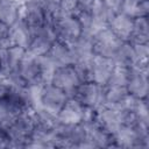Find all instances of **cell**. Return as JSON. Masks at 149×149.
Segmentation results:
<instances>
[{
	"label": "cell",
	"mask_w": 149,
	"mask_h": 149,
	"mask_svg": "<svg viewBox=\"0 0 149 149\" xmlns=\"http://www.w3.org/2000/svg\"><path fill=\"white\" fill-rule=\"evenodd\" d=\"M94 1L95 0H77L76 9H74L73 14H76V13H87V14H91V10L93 8Z\"/></svg>",
	"instance_id": "484cf974"
},
{
	"label": "cell",
	"mask_w": 149,
	"mask_h": 149,
	"mask_svg": "<svg viewBox=\"0 0 149 149\" xmlns=\"http://www.w3.org/2000/svg\"><path fill=\"white\" fill-rule=\"evenodd\" d=\"M26 55V49L16 45L0 47V72L2 76H12L17 72L19 65Z\"/></svg>",
	"instance_id": "30bf717a"
},
{
	"label": "cell",
	"mask_w": 149,
	"mask_h": 149,
	"mask_svg": "<svg viewBox=\"0 0 149 149\" xmlns=\"http://www.w3.org/2000/svg\"><path fill=\"white\" fill-rule=\"evenodd\" d=\"M128 97L126 86H104V106L119 109Z\"/></svg>",
	"instance_id": "ac0fdd59"
},
{
	"label": "cell",
	"mask_w": 149,
	"mask_h": 149,
	"mask_svg": "<svg viewBox=\"0 0 149 149\" xmlns=\"http://www.w3.org/2000/svg\"><path fill=\"white\" fill-rule=\"evenodd\" d=\"M135 51V64L133 66L149 70V44H133Z\"/></svg>",
	"instance_id": "603a6c76"
},
{
	"label": "cell",
	"mask_w": 149,
	"mask_h": 149,
	"mask_svg": "<svg viewBox=\"0 0 149 149\" xmlns=\"http://www.w3.org/2000/svg\"><path fill=\"white\" fill-rule=\"evenodd\" d=\"M127 76H128V69L127 68L115 65L109 79L107 80V83L105 85L106 86H126Z\"/></svg>",
	"instance_id": "cb8c5ba5"
},
{
	"label": "cell",
	"mask_w": 149,
	"mask_h": 149,
	"mask_svg": "<svg viewBox=\"0 0 149 149\" xmlns=\"http://www.w3.org/2000/svg\"><path fill=\"white\" fill-rule=\"evenodd\" d=\"M114 13H119L121 9V3L122 0H102Z\"/></svg>",
	"instance_id": "f546056e"
},
{
	"label": "cell",
	"mask_w": 149,
	"mask_h": 149,
	"mask_svg": "<svg viewBox=\"0 0 149 149\" xmlns=\"http://www.w3.org/2000/svg\"><path fill=\"white\" fill-rule=\"evenodd\" d=\"M56 40L70 44L81 35V28L74 15H62L52 27Z\"/></svg>",
	"instance_id": "52a82bcc"
},
{
	"label": "cell",
	"mask_w": 149,
	"mask_h": 149,
	"mask_svg": "<svg viewBox=\"0 0 149 149\" xmlns=\"http://www.w3.org/2000/svg\"><path fill=\"white\" fill-rule=\"evenodd\" d=\"M50 83L62 88L69 95V98H71L73 95L74 90L81 81L77 74L73 64H69V65L55 68Z\"/></svg>",
	"instance_id": "8992f818"
},
{
	"label": "cell",
	"mask_w": 149,
	"mask_h": 149,
	"mask_svg": "<svg viewBox=\"0 0 149 149\" xmlns=\"http://www.w3.org/2000/svg\"><path fill=\"white\" fill-rule=\"evenodd\" d=\"M121 42L122 41L118 38L108 27L101 28L92 35L93 55L108 57L113 59V56L116 52Z\"/></svg>",
	"instance_id": "5b68a950"
},
{
	"label": "cell",
	"mask_w": 149,
	"mask_h": 149,
	"mask_svg": "<svg viewBox=\"0 0 149 149\" xmlns=\"http://www.w3.org/2000/svg\"><path fill=\"white\" fill-rule=\"evenodd\" d=\"M23 0H0V21L10 26L19 19Z\"/></svg>",
	"instance_id": "44dd1931"
},
{
	"label": "cell",
	"mask_w": 149,
	"mask_h": 149,
	"mask_svg": "<svg viewBox=\"0 0 149 149\" xmlns=\"http://www.w3.org/2000/svg\"><path fill=\"white\" fill-rule=\"evenodd\" d=\"M69 48L73 57V63L81 59H88L93 56L92 36L81 34L78 38L69 44Z\"/></svg>",
	"instance_id": "e0dca14e"
},
{
	"label": "cell",
	"mask_w": 149,
	"mask_h": 149,
	"mask_svg": "<svg viewBox=\"0 0 149 149\" xmlns=\"http://www.w3.org/2000/svg\"><path fill=\"white\" fill-rule=\"evenodd\" d=\"M148 74L149 70L140 69L136 66L128 68L126 90L129 95L135 98H148Z\"/></svg>",
	"instance_id": "9c48e42d"
},
{
	"label": "cell",
	"mask_w": 149,
	"mask_h": 149,
	"mask_svg": "<svg viewBox=\"0 0 149 149\" xmlns=\"http://www.w3.org/2000/svg\"><path fill=\"white\" fill-rule=\"evenodd\" d=\"M132 44H149V20L148 16L134 17L133 30L129 37Z\"/></svg>",
	"instance_id": "ffe728a7"
},
{
	"label": "cell",
	"mask_w": 149,
	"mask_h": 149,
	"mask_svg": "<svg viewBox=\"0 0 149 149\" xmlns=\"http://www.w3.org/2000/svg\"><path fill=\"white\" fill-rule=\"evenodd\" d=\"M55 40L56 36L50 27L44 26L35 31H31V37L26 49V54L30 56H43L47 54Z\"/></svg>",
	"instance_id": "ba28073f"
},
{
	"label": "cell",
	"mask_w": 149,
	"mask_h": 149,
	"mask_svg": "<svg viewBox=\"0 0 149 149\" xmlns=\"http://www.w3.org/2000/svg\"><path fill=\"white\" fill-rule=\"evenodd\" d=\"M71 98H74L83 106L98 109L104 106V86L92 80L83 81L77 86Z\"/></svg>",
	"instance_id": "277c9868"
},
{
	"label": "cell",
	"mask_w": 149,
	"mask_h": 149,
	"mask_svg": "<svg viewBox=\"0 0 149 149\" xmlns=\"http://www.w3.org/2000/svg\"><path fill=\"white\" fill-rule=\"evenodd\" d=\"M77 0H59L58 5L64 15H73Z\"/></svg>",
	"instance_id": "4316f807"
},
{
	"label": "cell",
	"mask_w": 149,
	"mask_h": 149,
	"mask_svg": "<svg viewBox=\"0 0 149 149\" xmlns=\"http://www.w3.org/2000/svg\"><path fill=\"white\" fill-rule=\"evenodd\" d=\"M30 37H31L30 29L19 17L15 22H13L8 27L7 37L0 47L1 48H7V47L16 45V47H21V48L27 49V47L29 44V41H30Z\"/></svg>",
	"instance_id": "8fae6325"
},
{
	"label": "cell",
	"mask_w": 149,
	"mask_h": 149,
	"mask_svg": "<svg viewBox=\"0 0 149 149\" xmlns=\"http://www.w3.org/2000/svg\"><path fill=\"white\" fill-rule=\"evenodd\" d=\"M94 121L107 133L115 134L116 130L121 127L120 113L115 108L111 107H100L95 111Z\"/></svg>",
	"instance_id": "4fadbf2b"
},
{
	"label": "cell",
	"mask_w": 149,
	"mask_h": 149,
	"mask_svg": "<svg viewBox=\"0 0 149 149\" xmlns=\"http://www.w3.org/2000/svg\"><path fill=\"white\" fill-rule=\"evenodd\" d=\"M114 68L115 63L112 58L93 55L91 57V80L104 86L109 79Z\"/></svg>",
	"instance_id": "7c38bea8"
},
{
	"label": "cell",
	"mask_w": 149,
	"mask_h": 149,
	"mask_svg": "<svg viewBox=\"0 0 149 149\" xmlns=\"http://www.w3.org/2000/svg\"><path fill=\"white\" fill-rule=\"evenodd\" d=\"M8 27H9V26H7L6 23H3V22L0 21V45L5 42V40H6V37H7Z\"/></svg>",
	"instance_id": "4dcf8cb0"
},
{
	"label": "cell",
	"mask_w": 149,
	"mask_h": 149,
	"mask_svg": "<svg viewBox=\"0 0 149 149\" xmlns=\"http://www.w3.org/2000/svg\"><path fill=\"white\" fill-rule=\"evenodd\" d=\"M0 148H10V139L7 129L2 126H0Z\"/></svg>",
	"instance_id": "f1b7e54d"
},
{
	"label": "cell",
	"mask_w": 149,
	"mask_h": 149,
	"mask_svg": "<svg viewBox=\"0 0 149 149\" xmlns=\"http://www.w3.org/2000/svg\"><path fill=\"white\" fill-rule=\"evenodd\" d=\"M51 1H56V2H58V1H59V0H51Z\"/></svg>",
	"instance_id": "1f68e13d"
},
{
	"label": "cell",
	"mask_w": 149,
	"mask_h": 149,
	"mask_svg": "<svg viewBox=\"0 0 149 149\" xmlns=\"http://www.w3.org/2000/svg\"><path fill=\"white\" fill-rule=\"evenodd\" d=\"M33 109L16 115L6 127L10 139V148H28L34 128L31 115Z\"/></svg>",
	"instance_id": "7a4b0ae2"
},
{
	"label": "cell",
	"mask_w": 149,
	"mask_h": 149,
	"mask_svg": "<svg viewBox=\"0 0 149 149\" xmlns=\"http://www.w3.org/2000/svg\"><path fill=\"white\" fill-rule=\"evenodd\" d=\"M83 113H84V106L74 98H69L61 108V111L58 112L57 118L61 122L78 123L81 122Z\"/></svg>",
	"instance_id": "2e32d148"
},
{
	"label": "cell",
	"mask_w": 149,
	"mask_h": 149,
	"mask_svg": "<svg viewBox=\"0 0 149 149\" xmlns=\"http://www.w3.org/2000/svg\"><path fill=\"white\" fill-rule=\"evenodd\" d=\"M115 15V13L102 1V0H95L93 8L91 10V16L95 27V30L98 31L101 28L108 27L111 20L113 19V16Z\"/></svg>",
	"instance_id": "d6986e66"
},
{
	"label": "cell",
	"mask_w": 149,
	"mask_h": 149,
	"mask_svg": "<svg viewBox=\"0 0 149 149\" xmlns=\"http://www.w3.org/2000/svg\"><path fill=\"white\" fill-rule=\"evenodd\" d=\"M133 23L134 17L126 15L123 13H115V15L108 24V28L121 41H129L133 30Z\"/></svg>",
	"instance_id": "9a60e30c"
},
{
	"label": "cell",
	"mask_w": 149,
	"mask_h": 149,
	"mask_svg": "<svg viewBox=\"0 0 149 149\" xmlns=\"http://www.w3.org/2000/svg\"><path fill=\"white\" fill-rule=\"evenodd\" d=\"M113 61L115 65L127 69L132 68L135 64V51L133 44L128 41H122L113 56Z\"/></svg>",
	"instance_id": "7402d4cb"
},
{
	"label": "cell",
	"mask_w": 149,
	"mask_h": 149,
	"mask_svg": "<svg viewBox=\"0 0 149 149\" xmlns=\"http://www.w3.org/2000/svg\"><path fill=\"white\" fill-rule=\"evenodd\" d=\"M69 95L59 87L51 83L37 86L36 90V107L43 108L55 115L58 114Z\"/></svg>",
	"instance_id": "3957f363"
},
{
	"label": "cell",
	"mask_w": 149,
	"mask_h": 149,
	"mask_svg": "<svg viewBox=\"0 0 149 149\" xmlns=\"http://www.w3.org/2000/svg\"><path fill=\"white\" fill-rule=\"evenodd\" d=\"M55 65L43 55V56H30L24 55L21 61L16 74L20 80L29 87L41 86L43 84L50 83Z\"/></svg>",
	"instance_id": "6da1fadb"
},
{
	"label": "cell",
	"mask_w": 149,
	"mask_h": 149,
	"mask_svg": "<svg viewBox=\"0 0 149 149\" xmlns=\"http://www.w3.org/2000/svg\"><path fill=\"white\" fill-rule=\"evenodd\" d=\"M44 56L55 65V68L73 64V57L69 45L58 40L54 41Z\"/></svg>",
	"instance_id": "5bb4252c"
},
{
	"label": "cell",
	"mask_w": 149,
	"mask_h": 149,
	"mask_svg": "<svg viewBox=\"0 0 149 149\" xmlns=\"http://www.w3.org/2000/svg\"><path fill=\"white\" fill-rule=\"evenodd\" d=\"M137 16H149V0L139 1L134 17H137Z\"/></svg>",
	"instance_id": "83f0119b"
},
{
	"label": "cell",
	"mask_w": 149,
	"mask_h": 149,
	"mask_svg": "<svg viewBox=\"0 0 149 149\" xmlns=\"http://www.w3.org/2000/svg\"><path fill=\"white\" fill-rule=\"evenodd\" d=\"M139 1H142V0H139Z\"/></svg>",
	"instance_id": "d6a6232c"
},
{
	"label": "cell",
	"mask_w": 149,
	"mask_h": 149,
	"mask_svg": "<svg viewBox=\"0 0 149 149\" xmlns=\"http://www.w3.org/2000/svg\"><path fill=\"white\" fill-rule=\"evenodd\" d=\"M137 3H139V0H122L121 9H120L119 13H123L126 15H129V16L134 17Z\"/></svg>",
	"instance_id": "d4e9b609"
}]
</instances>
